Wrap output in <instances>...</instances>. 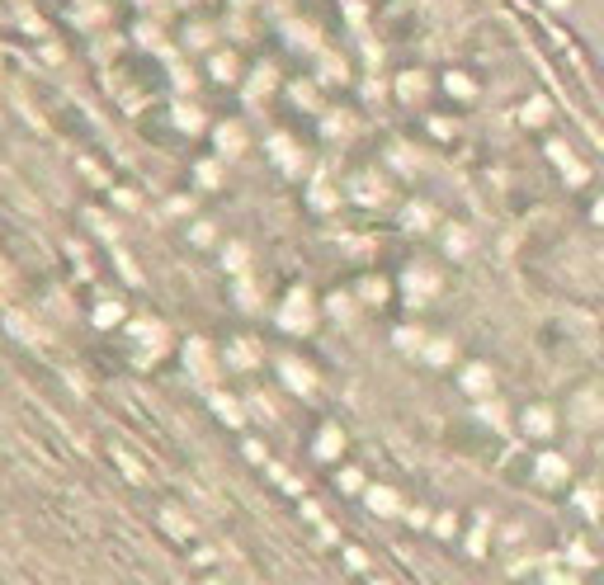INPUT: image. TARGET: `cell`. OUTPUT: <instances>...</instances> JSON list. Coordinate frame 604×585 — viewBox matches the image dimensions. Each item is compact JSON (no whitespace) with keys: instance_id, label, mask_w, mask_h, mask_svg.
<instances>
[{"instance_id":"obj_1","label":"cell","mask_w":604,"mask_h":585,"mask_svg":"<svg viewBox=\"0 0 604 585\" xmlns=\"http://www.w3.org/2000/svg\"><path fill=\"white\" fill-rule=\"evenodd\" d=\"M279 326H284V331H307V326H312V292H307V288H293L289 297H284Z\"/></svg>"},{"instance_id":"obj_2","label":"cell","mask_w":604,"mask_h":585,"mask_svg":"<svg viewBox=\"0 0 604 585\" xmlns=\"http://www.w3.org/2000/svg\"><path fill=\"white\" fill-rule=\"evenodd\" d=\"M548 160L562 170V180H567V185H585V180H590V165H580V160L571 156V147H567V142H548Z\"/></svg>"},{"instance_id":"obj_3","label":"cell","mask_w":604,"mask_h":585,"mask_svg":"<svg viewBox=\"0 0 604 585\" xmlns=\"http://www.w3.org/2000/svg\"><path fill=\"white\" fill-rule=\"evenodd\" d=\"M401 284H406V292H411V297H430V292L439 288V274H434L430 265H411L406 274H401Z\"/></svg>"},{"instance_id":"obj_4","label":"cell","mask_w":604,"mask_h":585,"mask_svg":"<svg viewBox=\"0 0 604 585\" xmlns=\"http://www.w3.org/2000/svg\"><path fill=\"white\" fill-rule=\"evenodd\" d=\"M425 90H430V76H425V71H401V76H396V95H401L406 104H421Z\"/></svg>"},{"instance_id":"obj_5","label":"cell","mask_w":604,"mask_h":585,"mask_svg":"<svg viewBox=\"0 0 604 585\" xmlns=\"http://www.w3.org/2000/svg\"><path fill=\"white\" fill-rule=\"evenodd\" d=\"M212 142H217L222 156H241V151H246V128H241V123H222V128L212 133Z\"/></svg>"},{"instance_id":"obj_6","label":"cell","mask_w":604,"mask_h":585,"mask_svg":"<svg viewBox=\"0 0 604 585\" xmlns=\"http://www.w3.org/2000/svg\"><path fill=\"white\" fill-rule=\"evenodd\" d=\"M520 123H529V128H543V123H552V100H548V95H533V100H524V104H520Z\"/></svg>"},{"instance_id":"obj_7","label":"cell","mask_w":604,"mask_h":585,"mask_svg":"<svg viewBox=\"0 0 604 585\" xmlns=\"http://www.w3.org/2000/svg\"><path fill=\"white\" fill-rule=\"evenodd\" d=\"M269 151H274V156H279V165H284V170H289V175H298V170H302V151H298V147H293L289 137H274V142H269Z\"/></svg>"},{"instance_id":"obj_8","label":"cell","mask_w":604,"mask_h":585,"mask_svg":"<svg viewBox=\"0 0 604 585\" xmlns=\"http://www.w3.org/2000/svg\"><path fill=\"white\" fill-rule=\"evenodd\" d=\"M444 90L453 95V100H473V95H477L473 76H463V71H448V76H444Z\"/></svg>"},{"instance_id":"obj_9","label":"cell","mask_w":604,"mask_h":585,"mask_svg":"<svg viewBox=\"0 0 604 585\" xmlns=\"http://www.w3.org/2000/svg\"><path fill=\"white\" fill-rule=\"evenodd\" d=\"M354 194H359V203H383V180L378 175H359Z\"/></svg>"},{"instance_id":"obj_10","label":"cell","mask_w":604,"mask_h":585,"mask_svg":"<svg viewBox=\"0 0 604 585\" xmlns=\"http://www.w3.org/2000/svg\"><path fill=\"white\" fill-rule=\"evenodd\" d=\"M175 123H180L184 133H199V128H203V113L194 104H175Z\"/></svg>"},{"instance_id":"obj_11","label":"cell","mask_w":604,"mask_h":585,"mask_svg":"<svg viewBox=\"0 0 604 585\" xmlns=\"http://www.w3.org/2000/svg\"><path fill=\"white\" fill-rule=\"evenodd\" d=\"M444 250H448V255H468V250H473V241H468V232H463V227H448V236H444Z\"/></svg>"},{"instance_id":"obj_12","label":"cell","mask_w":604,"mask_h":585,"mask_svg":"<svg viewBox=\"0 0 604 585\" xmlns=\"http://www.w3.org/2000/svg\"><path fill=\"white\" fill-rule=\"evenodd\" d=\"M208 66H212V76H217V80H232V76H237V57H232V53H217Z\"/></svg>"},{"instance_id":"obj_13","label":"cell","mask_w":604,"mask_h":585,"mask_svg":"<svg viewBox=\"0 0 604 585\" xmlns=\"http://www.w3.org/2000/svg\"><path fill=\"white\" fill-rule=\"evenodd\" d=\"M430 222H434V213H430L425 203H411V208H406V227H416V232H421V227H430Z\"/></svg>"},{"instance_id":"obj_14","label":"cell","mask_w":604,"mask_h":585,"mask_svg":"<svg viewBox=\"0 0 604 585\" xmlns=\"http://www.w3.org/2000/svg\"><path fill=\"white\" fill-rule=\"evenodd\" d=\"M359 297H368V302H383V297H387V284H383V279H364V284H359Z\"/></svg>"},{"instance_id":"obj_15","label":"cell","mask_w":604,"mask_h":585,"mask_svg":"<svg viewBox=\"0 0 604 585\" xmlns=\"http://www.w3.org/2000/svg\"><path fill=\"white\" fill-rule=\"evenodd\" d=\"M463 382H468V392H486V387H491V373H486V369H468Z\"/></svg>"},{"instance_id":"obj_16","label":"cell","mask_w":604,"mask_h":585,"mask_svg":"<svg viewBox=\"0 0 604 585\" xmlns=\"http://www.w3.org/2000/svg\"><path fill=\"white\" fill-rule=\"evenodd\" d=\"M199 185H222V165H217V160H203V165H199Z\"/></svg>"},{"instance_id":"obj_17","label":"cell","mask_w":604,"mask_h":585,"mask_svg":"<svg viewBox=\"0 0 604 585\" xmlns=\"http://www.w3.org/2000/svg\"><path fill=\"white\" fill-rule=\"evenodd\" d=\"M312 208H336V189H331V185H316L312 189Z\"/></svg>"},{"instance_id":"obj_18","label":"cell","mask_w":604,"mask_h":585,"mask_svg":"<svg viewBox=\"0 0 604 585\" xmlns=\"http://www.w3.org/2000/svg\"><path fill=\"white\" fill-rule=\"evenodd\" d=\"M246 260H250V250H246V245H227V265H232V269L250 274V269H246Z\"/></svg>"},{"instance_id":"obj_19","label":"cell","mask_w":604,"mask_h":585,"mask_svg":"<svg viewBox=\"0 0 604 585\" xmlns=\"http://www.w3.org/2000/svg\"><path fill=\"white\" fill-rule=\"evenodd\" d=\"M529 429H533V434H548V429H552V416L543 411V406H538V411H529Z\"/></svg>"},{"instance_id":"obj_20","label":"cell","mask_w":604,"mask_h":585,"mask_svg":"<svg viewBox=\"0 0 604 585\" xmlns=\"http://www.w3.org/2000/svg\"><path fill=\"white\" fill-rule=\"evenodd\" d=\"M118 317H123V307H118V302H104V307L95 312V321H100V326H113Z\"/></svg>"},{"instance_id":"obj_21","label":"cell","mask_w":604,"mask_h":585,"mask_svg":"<svg viewBox=\"0 0 604 585\" xmlns=\"http://www.w3.org/2000/svg\"><path fill=\"white\" fill-rule=\"evenodd\" d=\"M212 236H217L212 222H194V245H212Z\"/></svg>"},{"instance_id":"obj_22","label":"cell","mask_w":604,"mask_h":585,"mask_svg":"<svg viewBox=\"0 0 604 585\" xmlns=\"http://www.w3.org/2000/svg\"><path fill=\"white\" fill-rule=\"evenodd\" d=\"M448 349H453L448 340H434V345H430V359H434V364H444V359H448Z\"/></svg>"},{"instance_id":"obj_23","label":"cell","mask_w":604,"mask_h":585,"mask_svg":"<svg viewBox=\"0 0 604 585\" xmlns=\"http://www.w3.org/2000/svg\"><path fill=\"white\" fill-rule=\"evenodd\" d=\"M331 312H336V317H349V297L336 292V297H331Z\"/></svg>"},{"instance_id":"obj_24","label":"cell","mask_w":604,"mask_h":585,"mask_svg":"<svg viewBox=\"0 0 604 585\" xmlns=\"http://www.w3.org/2000/svg\"><path fill=\"white\" fill-rule=\"evenodd\" d=\"M430 133H434V137H448L453 128H448V118H430Z\"/></svg>"},{"instance_id":"obj_25","label":"cell","mask_w":604,"mask_h":585,"mask_svg":"<svg viewBox=\"0 0 604 585\" xmlns=\"http://www.w3.org/2000/svg\"><path fill=\"white\" fill-rule=\"evenodd\" d=\"M396 345H421V331H396Z\"/></svg>"},{"instance_id":"obj_26","label":"cell","mask_w":604,"mask_h":585,"mask_svg":"<svg viewBox=\"0 0 604 585\" xmlns=\"http://www.w3.org/2000/svg\"><path fill=\"white\" fill-rule=\"evenodd\" d=\"M590 222H600V227H604V198H595V203H590Z\"/></svg>"},{"instance_id":"obj_27","label":"cell","mask_w":604,"mask_h":585,"mask_svg":"<svg viewBox=\"0 0 604 585\" xmlns=\"http://www.w3.org/2000/svg\"><path fill=\"white\" fill-rule=\"evenodd\" d=\"M543 5H548V10H567L571 0H543Z\"/></svg>"}]
</instances>
